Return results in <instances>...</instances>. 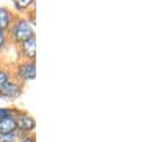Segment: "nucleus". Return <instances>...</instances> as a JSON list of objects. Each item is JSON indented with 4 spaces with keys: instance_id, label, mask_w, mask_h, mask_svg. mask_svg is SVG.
I'll use <instances>...</instances> for the list:
<instances>
[{
    "instance_id": "nucleus-8",
    "label": "nucleus",
    "mask_w": 155,
    "mask_h": 142,
    "mask_svg": "<svg viewBox=\"0 0 155 142\" xmlns=\"http://www.w3.org/2000/svg\"><path fill=\"white\" fill-rule=\"evenodd\" d=\"M17 133V125L15 118H0V134Z\"/></svg>"
},
{
    "instance_id": "nucleus-7",
    "label": "nucleus",
    "mask_w": 155,
    "mask_h": 142,
    "mask_svg": "<svg viewBox=\"0 0 155 142\" xmlns=\"http://www.w3.org/2000/svg\"><path fill=\"white\" fill-rule=\"evenodd\" d=\"M16 14L12 11L11 7L8 6H0V30L7 31L12 24V22L15 20Z\"/></svg>"
},
{
    "instance_id": "nucleus-13",
    "label": "nucleus",
    "mask_w": 155,
    "mask_h": 142,
    "mask_svg": "<svg viewBox=\"0 0 155 142\" xmlns=\"http://www.w3.org/2000/svg\"><path fill=\"white\" fill-rule=\"evenodd\" d=\"M17 142H36V137H35V134H30V135H23V136H19L18 141Z\"/></svg>"
},
{
    "instance_id": "nucleus-3",
    "label": "nucleus",
    "mask_w": 155,
    "mask_h": 142,
    "mask_svg": "<svg viewBox=\"0 0 155 142\" xmlns=\"http://www.w3.org/2000/svg\"><path fill=\"white\" fill-rule=\"evenodd\" d=\"M15 119L17 125V133L19 134V136L34 134L36 129V119L31 113L21 109Z\"/></svg>"
},
{
    "instance_id": "nucleus-6",
    "label": "nucleus",
    "mask_w": 155,
    "mask_h": 142,
    "mask_svg": "<svg viewBox=\"0 0 155 142\" xmlns=\"http://www.w3.org/2000/svg\"><path fill=\"white\" fill-rule=\"evenodd\" d=\"M13 12L16 16H28L30 12L35 11V0H13L12 1Z\"/></svg>"
},
{
    "instance_id": "nucleus-2",
    "label": "nucleus",
    "mask_w": 155,
    "mask_h": 142,
    "mask_svg": "<svg viewBox=\"0 0 155 142\" xmlns=\"http://www.w3.org/2000/svg\"><path fill=\"white\" fill-rule=\"evenodd\" d=\"M11 68L13 79L22 85H25L36 78V61L17 60L13 65H11Z\"/></svg>"
},
{
    "instance_id": "nucleus-10",
    "label": "nucleus",
    "mask_w": 155,
    "mask_h": 142,
    "mask_svg": "<svg viewBox=\"0 0 155 142\" xmlns=\"http://www.w3.org/2000/svg\"><path fill=\"white\" fill-rule=\"evenodd\" d=\"M19 110L18 106H0V118H16Z\"/></svg>"
},
{
    "instance_id": "nucleus-4",
    "label": "nucleus",
    "mask_w": 155,
    "mask_h": 142,
    "mask_svg": "<svg viewBox=\"0 0 155 142\" xmlns=\"http://www.w3.org/2000/svg\"><path fill=\"white\" fill-rule=\"evenodd\" d=\"M24 92V85L12 79L0 88V99L13 102L22 97Z\"/></svg>"
},
{
    "instance_id": "nucleus-5",
    "label": "nucleus",
    "mask_w": 155,
    "mask_h": 142,
    "mask_svg": "<svg viewBox=\"0 0 155 142\" xmlns=\"http://www.w3.org/2000/svg\"><path fill=\"white\" fill-rule=\"evenodd\" d=\"M16 48H17L18 60L36 61V36L24 41Z\"/></svg>"
},
{
    "instance_id": "nucleus-14",
    "label": "nucleus",
    "mask_w": 155,
    "mask_h": 142,
    "mask_svg": "<svg viewBox=\"0 0 155 142\" xmlns=\"http://www.w3.org/2000/svg\"><path fill=\"white\" fill-rule=\"evenodd\" d=\"M0 65H1V61H0Z\"/></svg>"
},
{
    "instance_id": "nucleus-1",
    "label": "nucleus",
    "mask_w": 155,
    "mask_h": 142,
    "mask_svg": "<svg viewBox=\"0 0 155 142\" xmlns=\"http://www.w3.org/2000/svg\"><path fill=\"white\" fill-rule=\"evenodd\" d=\"M10 44L17 47L24 41L35 37V11L28 16H16L10 29L7 30Z\"/></svg>"
},
{
    "instance_id": "nucleus-11",
    "label": "nucleus",
    "mask_w": 155,
    "mask_h": 142,
    "mask_svg": "<svg viewBox=\"0 0 155 142\" xmlns=\"http://www.w3.org/2000/svg\"><path fill=\"white\" fill-rule=\"evenodd\" d=\"M8 45H10V39H8L7 31L0 30V54L4 53Z\"/></svg>"
},
{
    "instance_id": "nucleus-9",
    "label": "nucleus",
    "mask_w": 155,
    "mask_h": 142,
    "mask_svg": "<svg viewBox=\"0 0 155 142\" xmlns=\"http://www.w3.org/2000/svg\"><path fill=\"white\" fill-rule=\"evenodd\" d=\"M12 79H13V74H12L11 65L1 63L0 65V88Z\"/></svg>"
},
{
    "instance_id": "nucleus-12",
    "label": "nucleus",
    "mask_w": 155,
    "mask_h": 142,
    "mask_svg": "<svg viewBox=\"0 0 155 142\" xmlns=\"http://www.w3.org/2000/svg\"><path fill=\"white\" fill-rule=\"evenodd\" d=\"M19 139L18 133L13 134H0V142H17Z\"/></svg>"
}]
</instances>
